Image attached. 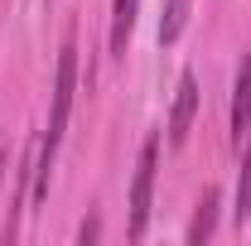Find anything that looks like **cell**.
Instances as JSON below:
<instances>
[{"label": "cell", "instance_id": "cell-1", "mask_svg": "<svg viewBox=\"0 0 251 246\" xmlns=\"http://www.w3.org/2000/svg\"><path fill=\"white\" fill-rule=\"evenodd\" d=\"M155 169H159V130H155V135H145L140 159H135V184H130V242L145 237L150 198H155Z\"/></svg>", "mask_w": 251, "mask_h": 246}, {"label": "cell", "instance_id": "cell-2", "mask_svg": "<svg viewBox=\"0 0 251 246\" xmlns=\"http://www.w3.org/2000/svg\"><path fill=\"white\" fill-rule=\"evenodd\" d=\"M193 116H198V82H193V73H184L179 77V97H174V111H169V145H184L188 140Z\"/></svg>", "mask_w": 251, "mask_h": 246}, {"label": "cell", "instance_id": "cell-3", "mask_svg": "<svg viewBox=\"0 0 251 246\" xmlns=\"http://www.w3.org/2000/svg\"><path fill=\"white\" fill-rule=\"evenodd\" d=\"M251 130V58H242L232 82V145L242 150V135Z\"/></svg>", "mask_w": 251, "mask_h": 246}, {"label": "cell", "instance_id": "cell-4", "mask_svg": "<svg viewBox=\"0 0 251 246\" xmlns=\"http://www.w3.org/2000/svg\"><path fill=\"white\" fill-rule=\"evenodd\" d=\"M135 15H140V0H116V5H111V53H116V58H126Z\"/></svg>", "mask_w": 251, "mask_h": 246}, {"label": "cell", "instance_id": "cell-5", "mask_svg": "<svg viewBox=\"0 0 251 246\" xmlns=\"http://www.w3.org/2000/svg\"><path fill=\"white\" fill-rule=\"evenodd\" d=\"M213 232H218V188H203V198H198V213H193V222H188V242L203 246Z\"/></svg>", "mask_w": 251, "mask_h": 246}, {"label": "cell", "instance_id": "cell-6", "mask_svg": "<svg viewBox=\"0 0 251 246\" xmlns=\"http://www.w3.org/2000/svg\"><path fill=\"white\" fill-rule=\"evenodd\" d=\"M184 20H188V0H169L164 15H159V44H164V49L184 34Z\"/></svg>", "mask_w": 251, "mask_h": 246}, {"label": "cell", "instance_id": "cell-7", "mask_svg": "<svg viewBox=\"0 0 251 246\" xmlns=\"http://www.w3.org/2000/svg\"><path fill=\"white\" fill-rule=\"evenodd\" d=\"M251 213V145L242 150V179H237V217Z\"/></svg>", "mask_w": 251, "mask_h": 246}, {"label": "cell", "instance_id": "cell-8", "mask_svg": "<svg viewBox=\"0 0 251 246\" xmlns=\"http://www.w3.org/2000/svg\"><path fill=\"white\" fill-rule=\"evenodd\" d=\"M97 237H101V217H87V222H82V246L97 242Z\"/></svg>", "mask_w": 251, "mask_h": 246}]
</instances>
